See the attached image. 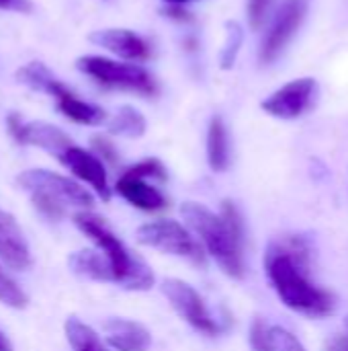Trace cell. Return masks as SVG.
<instances>
[{
    "mask_svg": "<svg viewBox=\"0 0 348 351\" xmlns=\"http://www.w3.org/2000/svg\"><path fill=\"white\" fill-rule=\"evenodd\" d=\"M244 41V29L238 21H228L226 23V43L219 56V64L224 70H230L236 62V56L242 47Z\"/></svg>",
    "mask_w": 348,
    "mask_h": 351,
    "instance_id": "cell-23",
    "label": "cell"
},
{
    "mask_svg": "<svg viewBox=\"0 0 348 351\" xmlns=\"http://www.w3.org/2000/svg\"><path fill=\"white\" fill-rule=\"evenodd\" d=\"M164 14L176 21H191V14L183 8V4H170L168 8H164Z\"/></svg>",
    "mask_w": 348,
    "mask_h": 351,
    "instance_id": "cell-31",
    "label": "cell"
},
{
    "mask_svg": "<svg viewBox=\"0 0 348 351\" xmlns=\"http://www.w3.org/2000/svg\"><path fill=\"white\" fill-rule=\"evenodd\" d=\"M0 351H12V346H10V341L0 333Z\"/></svg>",
    "mask_w": 348,
    "mask_h": 351,
    "instance_id": "cell-33",
    "label": "cell"
},
{
    "mask_svg": "<svg viewBox=\"0 0 348 351\" xmlns=\"http://www.w3.org/2000/svg\"><path fill=\"white\" fill-rule=\"evenodd\" d=\"M16 183L29 191V193H41L57 204H62L64 208H82V210H88L92 208V195L82 187L78 185L76 181L68 179V177H62L57 173H51V171H45V169H29V171H23L18 177H16Z\"/></svg>",
    "mask_w": 348,
    "mask_h": 351,
    "instance_id": "cell-6",
    "label": "cell"
},
{
    "mask_svg": "<svg viewBox=\"0 0 348 351\" xmlns=\"http://www.w3.org/2000/svg\"><path fill=\"white\" fill-rule=\"evenodd\" d=\"M109 132L115 134V136L139 138V136L146 134V117H144L137 109L125 105V107H121V109L113 115V119L109 121Z\"/></svg>",
    "mask_w": 348,
    "mask_h": 351,
    "instance_id": "cell-22",
    "label": "cell"
},
{
    "mask_svg": "<svg viewBox=\"0 0 348 351\" xmlns=\"http://www.w3.org/2000/svg\"><path fill=\"white\" fill-rule=\"evenodd\" d=\"M115 189L127 204H131L133 208L144 210V212H160L168 206L164 193L160 189L152 187L150 183H146V179L129 177L123 173L117 179Z\"/></svg>",
    "mask_w": 348,
    "mask_h": 351,
    "instance_id": "cell-14",
    "label": "cell"
},
{
    "mask_svg": "<svg viewBox=\"0 0 348 351\" xmlns=\"http://www.w3.org/2000/svg\"><path fill=\"white\" fill-rule=\"evenodd\" d=\"M74 224L78 226L80 232H84L90 241L96 243V247L107 255L115 284H119L125 290H135L144 292L154 286V274L148 267L144 259H139L135 253H131L103 222V218L90 214V212H78L74 216Z\"/></svg>",
    "mask_w": 348,
    "mask_h": 351,
    "instance_id": "cell-3",
    "label": "cell"
},
{
    "mask_svg": "<svg viewBox=\"0 0 348 351\" xmlns=\"http://www.w3.org/2000/svg\"><path fill=\"white\" fill-rule=\"evenodd\" d=\"M59 162L66 169H70L78 179L88 183L98 193V197L103 202L111 199V187H109L107 171H105V165L98 156H94L92 152L84 150V148L72 146L59 156Z\"/></svg>",
    "mask_w": 348,
    "mask_h": 351,
    "instance_id": "cell-10",
    "label": "cell"
},
{
    "mask_svg": "<svg viewBox=\"0 0 348 351\" xmlns=\"http://www.w3.org/2000/svg\"><path fill=\"white\" fill-rule=\"evenodd\" d=\"M347 327H348V323H347Z\"/></svg>",
    "mask_w": 348,
    "mask_h": 351,
    "instance_id": "cell-35",
    "label": "cell"
},
{
    "mask_svg": "<svg viewBox=\"0 0 348 351\" xmlns=\"http://www.w3.org/2000/svg\"><path fill=\"white\" fill-rule=\"evenodd\" d=\"M16 80H18L21 84H25V86L33 88V90L47 93V95H51V97H55V99L70 90V88L64 86V84L51 74V70H49L45 64H41V62H29V64L21 66V68L16 70Z\"/></svg>",
    "mask_w": 348,
    "mask_h": 351,
    "instance_id": "cell-18",
    "label": "cell"
},
{
    "mask_svg": "<svg viewBox=\"0 0 348 351\" xmlns=\"http://www.w3.org/2000/svg\"><path fill=\"white\" fill-rule=\"evenodd\" d=\"M107 333V343L109 348L117 351H148L152 346V335L150 331L127 319H109L105 325Z\"/></svg>",
    "mask_w": 348,
    "mask_h": 351,
    "instance_id": "cell-13",
    "label": "cell"
},
{
    "mask_svg": "<svg viewBox=\"0 0 348 351\" xmlns=\"http://www.w3.org/2000/svg\"><path fill=\"white\" fill-rule=\"evenodd\" d=\"M0 302L10 308H25L27 306V296L25 292L4 274L0 267Z\"/></svg>",
    "mask_w": 348,
    "mask_h": 351,
    "instance_id": "cell-24",
    "label": "cell"
},
{
    "mask_svg": "<svg viewBox=\"0 0 348 351\" xmlns=\"http://www.w3.org/2000/svg\"><path fill=\"white\" fill-rule=\"evenodd\" d=\"M180 214L205 251L230 278H244V222L234 202H224L219 214L197 202H185Z\"/></svg>",
    "mask_w": 348,
    "mask_h": 351,
    "instance_id": "cell-2",
    "label": "cell"
},
{
    "mask_svg": "<svg viewBox=\"0 0 348 351\" xmlns=\"http://www.w3.org/2000/svg\"><path fill=\"white\" fill-rule=\"evenodd\" d=\"M88 39L125 60H146L150 56L148 41L129 29H101L90 33Z\"/></svg>",
    "mask_w": 348,
    "mask_h": 351,
    "instance_id": "cell-12",
    "label": "cell"
},
{
    "mask_svg": "<svg viewBox=\"0 0 348 351\" xmlns=\"http://www.w3.org/2000/svg\"><path fill=\"white\" fill-rule=\"evenodd\" d=\"M0 259L16 271L31 265V251L23 237V230L16 220L4 210H0Z\"/></svg>",
    "mask_w": 348,
    "mask_h": 351,
    "instance_id": "cell-11",
    "label": "cell"
},
{
    "mask_svg": "<svg viewBox=\"0 0 348 351\" xmlns=\"http://www.w3.org/2000/svg\"><path fill=\"white\" fill-rule=\"evenodd\" d=\"M64 329H66L68 343L72 346L74 351H109L101 341V337L86 323H82L76 317H70L66 321Z\"/></svg>",
    "mask_w": 348,
    "mask_h": 351,
    "instance_id": "cell-21",
    "label": "cell"
},
{
    "mask_svg": "<svg viewBox=\"0 0 348 351\" xmlns=\"http://www.w3.org/2000/svg\"><path fill=\"white\" fill-rule=\"evenodd\" d=\"M21 144H31V146L43 148L49 154H53L55 158H59L68 148L74 146L72 140L68 138V134H64L59 128H55L51 123H45V121L25 123Z\"/></svg>",
    "mask_w": 348,
    "mask_h": 351,
    "instance_id": "cell-16",
    "label": "cell"
},
{
    "mask_svg": "<svg viewBox=\"0 0 348 351\" xmlns=\"http://www.w3.org/2000/svg\"><path fill=\"white\" fill-rule=\"evenodd\" d=\"M308 0H285L279 14L275 16V23L271 25V31L267 33L260 49V60L265 64L273 62L281 49L287 45V41L293 37V33L299 29L304 16H306Z\"/></svg>",
    "mask_w": 348,
    "mask_h": 351,
    "instance_id": "cell-9",
    "label": "cell"
},
{
    "mask_svg": "<svg viewBox=\"0 0 348 351\" xmlns=\"http://www.w3.org/2000/svg\"><path fill=\"white\" fill-rule=\"evenodd\" d=\"M168 4H183V2H189V0H166Z\"/></svg>",
    "mask_w": 348,
    "mask_h": 351,
    "instance_id": "cell-34",
    "label": "cell"
},
{
    "mask_svg": "<svg viewBox=\"0 0 348 351\" xmlns=\"http://www.w3.org/2000/svg\"><path fill=\"white\" fill-rule=\"evenodd\" d=\"M269 6H271V0H248V16L254 29H258L265 23Z\"/></svg>",
    "mask_w": 348,
    "mask_h": 351,
    "instance_id": "cell-28",
    "label": "cell"
},
{
    "mask_svg": "<svg viewBox=\"0 0 348 351\" xmlns=\"http://www.w3.org/2000/svg\"><path fill=\"white\" fill-rule=\"evenodd\" d=\"M76 68L94 80H98L105 86H115V88H125L133 90L139 95H156L158 86L156 80L146 72L142 66L135 64H119L103 56H82L76 62Z\"/></svg>",
    "mask_w": 348,
    "mask_h": 351,
    "instance_id": "cell-5",
    "label": "cell"
},
{
    "mask_svg": "<svg viewBox=\"0 0 348 351\" xmlns=\"http://www.w3.org/2000/svg\"><path fill=\"white\" fill-rule=\"evenodd\" d=\"M135 239L144 247H152L162 253L187 259L193 265H205V251L201 243L193 237L189 228H185L176 220H156L142 224L135 232Z\"/></svg>",
    "mask_w": 348,
    "mask_h": 351,
    "instance_id": "cell-4",
    "label": "cell"
},
{
    "mask_svg": "<svg viewBox=\"0 0 348 351\" xmlns=\"http://www.w3.org/2000/svg\"><path fill=\"white\" fill-rule=\"evenodd\" d=\"M250 346L254 351H308L302 341L285 327L254 319L250 327Z\"/></svg>",
    "mask_w": 348,
    "mask_h": 351,
    "instance_id": "cell-15",
    "label": "cell"
},
{
    "mask_svg": "<svg viewBox=\"0 0 348 351\" xmlns=\"http://www.w3.org/2000/svg\"><path fill=\"white\" fill-rule=\"evenodd\" d=\"M265 271L279 300L293 313L310 319L334 313V294L312 280V247L308 239L289 234L271 241L265 253Z\"/></svg>",
    "mask_w": 348,
    "mask_h": 351,
    "instance_id": "cell-1",
    "label": "cell"
},
{
    "mask_svg": "<svg viewBox=\"0 0 348 351\" xmlns=\"http://www.w3.org/2000/svg\"><path fill=\"white\" fill-rule=\"evenodd\" d=\"M324 351H348V333H345V335H334L326 343V350Z\"/></svg>",
    "mask_w": 348,
    "mask_h": 351,
    "instance_id": "cell-32",
    "label": "cell"
},
{
    "mask_svg": "<svg viewBox=\"0 0 348 351\" xmlns=\"http://www.w3.org/2000/svg\"><path fill=\"white\" fill-rule=\"evenodd\" d=\"M68 265L76 276H82V278H88L94 282H113L115 284L113 267L105 253L101 255L92 249L78 251L68 257Z\"/></svg>",
    "mask_w": 348,
    "mask_h": 351,
    "instance_id": "cell-17",
    "label": "cell"
},
{
    "mask_svg": "<svg viewBox=\"0 0 348 351\" xmlns=\"http://www.w3.org/2000/svg\"><path fill=\"white\" fill-rule=\"evenodd\" d=\"M207 160L215 173H224L230 167V140L226 123L219 115L209 121L207 130Z\"/></svg>",
    "mask_w": 348,
    "mask_h": 351,
    "instance_id": "cell-19",
    "label": "cell"
},
{
    "mask_svg": "<svg viewBox=\"0 0 348 351\" xmlns=\"http://www.w3.org/2000/svg\"><path fill=\"white\" fill-rule=\"evenodd\" d=\"M125 175L137 177V179H158V181H164L166 179V169H164V165L158 158H146V160L129 167L125 171Z\"/></svg>",
    "mask_w": 348,
    "mask_h": 351,
    "instance_id": "cell-25",
    "label": "cell"
},
{
    "mask_svg": "<svg viewBox=\"0 0 348 351\" xmlns=\"http://www.w3.org/2000/svg\"><path fill=\"white\" fill-rule=\"evenodd\" d=\"M90 144H92V150H94L103 160H107V162H111V165H115V162L119 160L117 148L113 146V142H111L109 138H105V136H94V138L90 140Z\"/></svg>",
    "mask_w": 348,
    "mask_h": 351,
    "instance_id": "cell-27",
    "label": "cell"
},
{
    "mask_svg": "<svg viewBox=\"0 0 348 351\" xmlns=\"http://www.w3.org/2000/svg\"><path fill=\"white\" fill-rule=\"evenodd\" d=\"M318 84L314 78H297L275 90L267 101H263V109L279 119H295L304 115L316 101Z\"/></svg>",
    "mask_w": 348,
    "mask_h": 351,
    "instance_id": "cell-8",
    "label": "cell"
},
{
    "mask_svg": "<svg viewBox=\"0 0 348 351\" xmlns=\"http://www.w3.org/2000/svg\"><path fill=\"white\" fill-rule=\"evenodd\" d=\"M6 128H8V134H10V136L21 144L25 123H23V119H21V115H18V113H10V115L6 117Z\"/></svg>",
    "mask_w": 348,
    "mask_h": 351,
    "instance_id": "cell-29",
    "label": "cell"
},
{
    "mask_svg": "<svg viewBox=\"0 0 348 351\" xmlns=\"http://www.w3.org/2000/svg\"><path fill=\"white\" fill-rule=\"evenodd\" d=\"M0 8L16 10V12H29L33 8V4H31V0H0Z\"/></svg>",
    "mask_w": 348,
    "mask_h": 351,
    "instance_id": "cell-30",
    "label": "cell"
},
{
    "mask_svg": "<svg viewBox=\"0 0 348 351\" xmlns=\"http://www.w3.org/2000/svg\"><path fill=\"white\" fill-rule=\"evenodd\" d=\"M55 101H57L59 113H64L68 119H72V121H76V123H82V125H101V123L107 119L105 109H101L98 105L80 101L72 90L64 93V95L57 97Z\"/></svg>",
    "mask_w": 348,
    "mask_h": 351,
    "instance_id": "cell-20",
    "label": "cell"
},
{
    "mask_svg": "<svg viewBox=\"0 0 348 351\" xmlns=\"http://www.w3.org/2000/svg\"><path fill=\"white\" fill-rule=\"evenodd\" d=\"M31 199H33L35 208H37L43 216H47L49 220L62 218V216L66 214V210H68V208H64L62 204H57V202H53V199L41 195V193H31Z\"/></svg>",
    "mask_w": 348,
    "mask_h": 351,
    "instance_id": "cell-26",
    "label": "cell"
},
{
    "mask_svg": "<svg viewBox=\"0 0 348 351\" xmlns=\"http://www.w3.org/2000/svg\"><path fill=\"white\" fill-rule=\"evenodd\" d=\"M162 292L168 298L170 306L199 333L203 335H219L222 327L219 323L211 317V313L207 311L203 298L199 296V292L189 286L183 280H164L162 284Z\"/></svg>",
    "mask_w": 348,
    "mask_h": 351,
    "instance_id": "cell-7",
    "label": "cell"
}]
</instances>
